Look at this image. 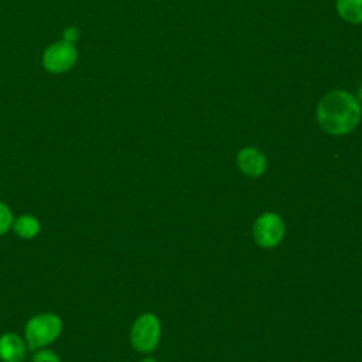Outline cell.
Segmentation results:
<instances>
[{"mask_svg": "<svg viewBox=\"0 0 362 362\" xmlns=\"http://www.w3.org/2000/svg\"><path fill=\"white\" fill-rule=\"evenodd\" d=\"M355 96H356V99L362 103V82L359 83V88H358V90H356V95H355Z\"/></svg>", "mask_w": 362, "mask_h": 362, "instance_id": "4fadbf2b", "label": "cell"}, {"mask_svg": "<svg viewBox=\"0 0 362 362\" xmlns=\"http://www.w3.org/2000/svg\"><path fill=\"white\" fill-rule=\"evenodd\" d=\"M13 222L14 218L10 208L6 204L0 202V235L7 233L13 228Z\"/></svg>", "mask_w": 362, "mask_h": 362, "instance_id": "30bf717a", "label": "cell"}, {"mask_svg": "<svg viewBox=\"0 0 362 362\" xmlns=\"http://www.w3.org/2000/svg\"><path fill=\"white\" fill-rule=\"evenodd\" d=\"M62 331V321L52 313H41L31 317L24 328L28 349L45 348L54 342Z\"/></svg>", "mask_w": 362, "mask_h": 362, "instance_id": "7a4b0ae2", "label": "cell"}, {"mask_svg": "<svg viewBox=\"0 0 362 362\" xmlns=\"http://www.w3.org/2000/svg\"><path fill=\"white\" fill-rule=\"evenodd\" d=\"M33 362H61V361L55 352L45 348H40L33 355Z\"/></svg>", "mask_w": 362, "mask_h": 362, "instance_id": "8fae6325", "label": "cell"}, {"mask_svg": "<svg viewBox=\"0 0 362 362\" xmlns=\"http://www.w3.org/2000/svg\"><path fill=\"white\" fill-rule=\"evenodd\" d=\"M78 38H79V30L76 27H66L64 30V38L62 40L75 44Z\"/></svg>", "mask_w": 362, "mask_h": 362, "instance_id": "7c38bea8", "label": "cell"}, {"mask_svg": "<svg viewBox=\"0 0 362 362\" xmlns=\"http://www.w3.org/2000/svg\"><path fill=\"white\" fill-rule=\"evenodd\" d=\"M41 225L38 219L33 215H21L13 222V230L17 236L23 239H33L38 235Z\"/></svg>", "mask_w": 362, "mask_h": 362, "instance_id": "9c48e42d", "label": "cell"}, {"mask_svg": "<svg viewBox=\"0 0 362 362\" xmlns=\"http://www.w3.org/2000/svg\"><path fill=\"white\" fill-rule=\"evenodd\" d=\"M140 362H156L153 358H144L143 361H140Z\"/></svg>", "mask_w": 362, "mask_h": 362, "instance_id": "5bb4252c", "label": "cell"}, {"mask_svg": "<svg viewBox=\"0 0 362 362\" xmlns=\"http://www.w3.org/2000/svg\"><path fill=\"white\" fill-rule=\"evenodd\" d=\"M238 165L240 171L249 177H259L264 173L266 157L255 147H245L238 154Z\"/></svg>", "mask_w": 362, "mask_h": 362, "instance_id": "52a82bcc", "label": "cell"}, {"mask_svg": "<svg viewBox=\"0 0 362 362\" xmlns=\"http://www.w3.org/2000/svg\"><path fill=\"white\" fill-rule=\"evenodd\" d=\"M160 322L154 314L146 313L140 315L134 321L130 331V341L133 348L140 352L154 351L160 339Z\"/></svg>", "mask_w": 362, "mask_h": 362, "instance_id": "277c9868", "label": "cell"}, {"mask_svg": "<svg viewBox=\"0 0 362 362\" xmlns=\"http://www.w3.org/2000/svg\"><path fill=\"white\" fill-rule=\"evenodd\" d=\"M27 344L14 332H6L0 337V361L23 362L25 358Z\"/></svg>", "mask_w": 362, "mask_h": 362, "instance_id": "8992f818", "label": "cell"}, {"mask_svg": "<svg viewBox=\"0 0 362 362\" xmlns=\"http://www.w3.org/2000/svg\"><path fill=\"white\" fill-rule=\"evenodd\" d=\"M76 59L78 49L75 44L65 40H59L49 44L45 48V51L42 52L41 64L44 69L49 74L59 75L69 71L76 64Z\"/></svg>", "mask_w": 362, "mask_h": 362, "instance_id": "3957f363", "label": "cell"}, {"mask_svg": "<svg viewBox=\"0 0 362 362\" xmlns=\"http://www.w3.org/2000/svg\"><path fill=\"white\" fill-rule=\"evenodd\" d=\"M338 16L351 24H362V0H337Z\"/></svg>", "mask_w": 362, "mask_h": 362, "instance_id": "ba28073f", "label": "cell"}, {"mask_svg": "<svg viewBox=\"0 0 362 362\" xmlns=\"http://www.w3.org/2000/svg\"><path fill=\"white\" fill-rule=\"evenodd\" d=\"M362 103L348 90L328 92L317 105V122L320 127L334 136L352 132L361 120Z\"/></svg>", "mask_w": 362, "mask_h": 362, "instance_id": "6da1fadb", "label": "cell"}, {"mask_svg": "<svg viewBox=\"0 0 362 362\" xmlns=\"http://www.w3.org/2000/svg\"><path fill=\"white\" fill-rule=\"evenodd\" d=\"M283 235L284 225L277 214H263L253 225V238L263 247L276 246L277 243H280Z\"/></svg>", "mask_w": 362, "mask_h": 362, "instance_id": "5b68a950", "label": "cell"}]
</instances>
